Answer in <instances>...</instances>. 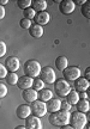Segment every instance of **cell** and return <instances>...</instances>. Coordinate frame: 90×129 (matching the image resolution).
<instances>
[{"mask_svg":"<svg viewBox=\"0 0 90 129\" xmlns=\"http://www.w3.org/2000/svg\"><path fill=\"white\" fill-rule=\"evenodd\" d=\"M49 123L55 127H62V125L69 124V121H70V112L67 111H62L59 110L57 112H53L49 116Z\"/></svg>","mask_w":90,"mask_h":129,"instance_id":"6da1fadb","label":"cell"},{"mask_svg":"<svg viewBox=\"0 0 90 129\" xmlns=\"http://www.w3.org/2000/svg\"><path fill=\"white\" fill-rule=\"evenodd\" d=\"M86 122H88V117H86L85 114L78 112V111H75V112L70 114L69 124L73 129H84V127L86 125Z\"/></svg>","mask_w":90,"mask_h":129,"instance_id":"7a4b0ae2","label":"cell"},{"mask_svg":"<svg viewBox=\"0 0 90 129\" xmlns=\"http://www.w3.org/2000/svg\"><path fill=\"white\" fill-rule=\"evenodd\" d=\"M41 64L40 62L36 60H29L27 61L23 66L24 73L27 77H30V78H37L40 75V72H41Z\"/></svg>","mask_w":90,"mask_h":129,"instance_id":"3957f363","label":"cell"},{"mask_svg":"<svg viewBox=\"0 0 90 129\" xmlns=\"http://www.w3.org/2000/svg\"><path fill=\"white\" fill-rule=\"evenodd\" d=\"M54 91L59 97H66L71 91V85L65 79H58L54 81Z\"/></svg>","mask_w":90,"mask_h":129,"instance_id":"277c9868","label":"cell"},{"mask_svg":"<svg viewBox=\"0 0 90 129\" xmlns=\"http://www.w3.org/2000/svg\"><path fill=\"white\" fill-rule=\"evenodd\" d=\"M38 78L46 84H54V81L57 80L55 72H54V69H53L51 66H44V67H42Z\"/></svg>","mask_w":90,"mask_h":129,"instance_id":"5b68a950","label":"cell"},{"mask_svg":"<svg viewBox=\"0 0 90 129\" xmlns=\"http://www.w3.org/2000/svg\"><path fill=\"white\" fill-rule=\"evenodd\" d=\"M30 110H31V114L35 117H43V116L47 114V109H46V103L41 101H35L33 103H30Z\"/></svg>","mask_w":90,"mask_h":129,"instance_id":"8992f818","label":"cell"},{"mask_svg":"<svg viewBox=\"0 0 90 129\" xmlns=\"http://www.w3.org/2000/svg\"><path fill=\"white\" fill-rule=\"evenodd\" d=\"M62 74H64V79L66 81H75L81 77V69L77 66H69L67 68L62 71Z\"/></svg>","mask_w":90,"mask_h":129,"instance_id":"52a82bcc","label":"cell"},{"mask_svg":"<svg viewBox=\"0 0 90 129\" xmlns=\"http://www.w3.org/2000/svg\"><path fill=\"white\" fill-rule=\"evenodd\" d=\"M25 129H42L43 124L42 121L40 120L38 117H35V116L30 115L28 118H25Z\"/></svg>","mask_w":90,"mask_h":129,"instance_id":"ba28073f","label":"cell"},{"mask_svg":"<svg viewBox=\"0 0 90 129\" xmlns=\"http://www.w3.org/2000/svg\"><path fill=\"white\" fill-rule=\"evenodd\" d=\"M75 1L72 0H62L60 1V5H59V10L62 14H71L73 11H75Z\"/></svg>","mask_w":90,"mask_h":129,"instance_id":"9c48e42d","label":"cell"},{"mask_svg":"<svg viewBox=\"0 0 90 129\" xmlns=\"http://www.w3.org/2000/svg\"><path fill=\"white\" fill-rule=\"evenodd\" d=\"M4 66L7 72H14V73H16V71H18L20 63H19V60L16 56H10V57L6 59Z\"/></svg>","mask_w":90,"mask_h":129,"instance_id":"30bf717a","label":"cell"},{"mask_svg":"<svg viewBox=\"0 0 90 129\" xmlns=\"http://www.w3.org/2000/svg\"><path fill=\"white\" fill-rule=\"evenodd\" d=\"M16 115L20 120H25L31 115V110H30V105L28 104H20L16 110Z\"/></svg>","mask_w":90,"mask_h":129,"instance_id":"8fae6325","label":"cell"},{"mask_svg":"<svg viewBox=\"0 0 90 129\" xmlns=\"http://www.w3.org/2000/svg\"><path fill=\"white\" fill-rule=\"evenodd\" d=\"M89 81L84 79L83 77H79V78L75 80V90H76L78 93L81 92H86V90L89 88Z\"/></svg>","mask_w":90,"mask_h":129,"instance_id":"7c38bea8","label":"cell"},{"mask_svg":"<svg viewBox=\"0 0 90 129\" xmlns=\"http://www.w3.org/2000/svg\"><path fill=\"white\" fill-rule=\"evenodd\" d=\"M34 20H35V24H37L40 26H43V25L48 24V22H49V13L46 12V11L37 12L35 14V17H34Z\"/></svg>","mask_w":90,"mask_h":129,"instance_id":"4fadbf2b","label":"cell"},{"mask_svg":"<svg viewBox=\"0 0 90 129\" xmlns=\"http://www.w3.org/2000/svg\"><path fill=\"white\" fill-rule=\"evenodd\" d=\"M33 81L34 79L30 78V77H27V75H23L18 78V81H17V86H18L20 90H28V88H31L33 86Z\"/></svg>","mask_w":90,"mask_h":129,"instance_id":"5bb4252c","label":"cell"},{"mask_svg":"<svg viewBox=\"0 0 90 129\" xmlns=\"http://www.w3.org/2000/svg\"><path fill=\"white\" fill-rule=\"evenodd\" d=\"M22 97H23V101H25L27 103H33L37 101V91H35L34 88L24 90L22 92Z\"/></svg>","mask_w":90,"mask_h":129,"instance_id":"9a60e30c","label":"cell"},{"mask_svg":"<svg viewBox=\"0 0 90 129\" xmlns=\"http://www.w3.org/2000/svg\"><path fill=\"white\" fill-rule=\"evenodd\" d=\"M60 102L61 101L55 99V98H52V99L47 101L46 102V109H47V111H49L51 114L59 111L60 110Z\"/></svg>","mask_w":90,"mask_h":129,"instance_id":"2e32d148","label":"cell"},{"mask_svg":"<svg viewBox=\"0 0 90 129\" xmlns=\"http://www.w3.org/2000/svg\"><path fill=\"white\" fill-rule=\"evenodd\" d=\"M31 5H33L31 9L36 13L37 12H43V11H46V9H47V1L46 0H34L33 3H31Z\"/></svg>","mask_w":90,"mask_h":129,"instance_id":"e0dca14e","label":"cell"},{"mask_svg":"<svg viewBox=\"0 0 90 129\" xmlns=\"http://www.w3.org/2000/svg\"><path fill=\"white\" fill-rule=\"evenodd\" d=\"M29 34L35 38H40L43 35V26H40L37 24H31V26L29 28Z\"/></svg>","mask_w":90,"mask_h":129,"instance_id":"ac0fdd59","label":"cell"},{"mask_svg":"<svg viewBox=\"0 0 90 129\" xmlns=\"http://www.w3.org/2000/svg\"><path fill=\"white\" fill-rule=\"evenodd\" d=\"M53 98V93L51 90H48V88H42L41 91H38L37 92V99L41 102H46L49 101V99H52Z\"/></svg>","mask_w":90,"mask_h":129,"instance_id":"d6986e66","label":"cell"},{"mask_svg":"<svg viewBox=\"0 0 90 129\" xmlns=\"http://www.w3.org/2000/svg\"><path fill=\"white\" fill-rule=\"evenodd\" d=\"M55 67L60 72H62L65 68H67L69 67V60H67L66 56H58L57 60H55Z\"/></svg>","mask_w":90,"mask_h":129,"instance_id":"ffe728a7","label":"cell"},{"mask_svg":"<svg viewBox=\"0 0 90 129\" xmlns=\"http://www.w3.org/2000/svg\"><path fill=\"white\" fill-rule=\"evenodd\" d=\"M76 106H77V111L78 112H83V114H86L90 109V104L88 99H79L77 102Z\"/></svg>","mask_w":90,"mask_h":129,"instance_id":"44dd1931","label":"cell"},{"mask_svg":"<svg viewBox=\"0 0 90 129\" xmlns=\"http://www.w3.org/2000/svg\"><path fill=\"white\" fill-rule=\"evenodd\" d=\"M66 101L71 104V105H76L77 102L79 101V96H78V92L77 91H73V90H71L70 92H69V94L66 96Z\"/></svg>","mask_w":90,"mask_h":129,"instance_id":"7402d4cb","label":"cell"},{"mask_svg":"<svg viewBox=\"0 0 90 129\" xmlns=\"http://www.w3.org/2000/svg\"><path fill=\"white\" fill-rule=\"evenodd\" d=\"M5 80L7 81L9 85H17V81H18V75L14 72H9L5 77Z\"/></svg>","mask_w":90,"mask_h":129,"instance_id":"603a6c76","label":"cell"},{"mask_svg":"<svg viewBox=\"0 0 90 129\" xmlns=\"http://www.w3.org/2000/svg\"><path fill=\"white\" fill-rule=\"evenodd\" d=\"M43 86H44V83H43L42 80H41V79L38 78H35L34 79V81H33V86H31V88H34V90H35V91H41V90H42L43 88Z\"/></svg>","mask_w":90,"mask_h":129,"instance_id":"cb8c5ba5","label":"cell"},{"mask_svg":"<svg viewBox=\"0 0 90 129\" xmlns=\"http://www.w3.org/2000/svg\"><path fill=\"white\" fill-rule=\"evenodd\" d=\"M35 14H36V12H35V11H34V10L31 9V7H28V9L23 10V16H24V18L29 19V20L34 19Z\"/></svg>","mask_w":90,"mask_h":129,"instance_id":"d4e9b609","label":"cell"},{"mask_svg":"<svg viewBox=\"0 0 90 129\" xmlns=\"http://www.w3.org/2000/svg\"><path fill=\"white\" fill-rule=\"evenodd\" d=\"M81 11H82V14H83L85 18H88V19L90 18V5H89V3H85L84 5H82Z\"/></svg>","mask_w":90,"mask_h":129,"instance_id":"484cf974","label":"cell"},{"mask_svg":"<svg viewBox=\"0 0 90 129\" xmlns=\"http://www.w3.org/2000/svg\"><path fill=\"white\" fill-rule=\"evenodd\" d=\"M17 5H18V7L20 10H25V9H28V7H30L31 0H18Z\"/></svg>","mask_w":90,"mask_h":129,"instance_id":"4316f807","label":"cell"},{"mask_svg":"<svg viewBox=\"0 0 90 129\" xmlns=\"http://www.w3.org/2000/svg\"><path fill=\"white\" fill-rule=\"evenodd\" d=\"M31 20H29V19L27 18H23V19H20V22H19V25H20V28L22 29H28L31 26Z\"/></svg>","mask_w":90,"mask_h":129,"instance_id":"83f0119b","label":"cell"},{"mask_svg":"<svg viewBox=\"0 0 90 129\" xmlns=\"http://www.w3.org/2000/svg\"><path fill=\"white\" fill-rule=\"evenodd\" d=\"M71 106L72 105L67 101L60 102V110H62V111H67V112H70V111H71Z\"/></svg>","mask_w":90,"mask_h":129,"instance_id":"f1b7e54d","label":"cell"},{"mask_svg":"<svg viewBox=\"0 0 90 129\" xmlns=\"http://www.w3.org/2000/svg\"><path fill=\"white\" fill-rule=\"evenodd\" d=\"M6 94H7V87H6V85L0 83V98H4Z\"/></svg>","mask_w":90,"mask_h":129,"instance_id":"f546056e","label":"cell"},{"mask_svg":"<svg viewBox=\"0 0 90 129\" xmlns=\"http://www.w3.org/2000/svg\"><path fill=\"white\" fill-rule=\"evenodd\" d=\"M6 54V43L4 41H0V57Z\"/></svg>","mask_w":90,"mask_h":129,"instance_id":"4dcf8cb0","label":"cell"},{"mask_svg":"<svg viewBox=\"0 0 90 129\" xmlns=\"http://www.w3.org/2000/svg\"><path fill=\"white\" fill-rule=\"evenodd\" d=\"M9 73L7 71H6V68H5V66L3 63H0V79H4L5 77H6V74Z\"/></svg>","mask_w":90,"mask_h":129,"instance_id":"1f68e13d","label":"cell"},{"mask_svg":"<svg viewBox=\"0 0 90 129\" xmlns=\"http://www.w3.org/2000/svg\"><path fill=\"white\" fill-rule=\"evenodd\" d=\"M84 79H86L88 81L90 80V67H88V68L85 69V74H84Z\"/></svg>","mask_w":90,"mask_h":129,"instance_id":"d6a6232c","label":"cell"},{"mask_svg":"<svg viewBox=\"0 0 90 129\" xmlns=\"http://www.w3.org/2000/svg\"><path fill=\"white\" fill-rule=\"evenodd\" d=\"M5 17V9L4 6H0V20Z\"/></svg>","mask_w":90,"mask_h":129,"instance_id":"836d02e7","label":"cell"},{"mask_svg":"<svg viewBox=\"0 0 90 129\" xmlns=\"http://www.w3.org/2000/svg\"><path fill=\"white\" fill-rule=\"evenodd\" d=\"M78 96H79V99H88V94H86V92L78 93Z\"/></svg>","mask_w":90,"mask_h":129,"instance_id":"e575fe53","label":"cell"},{"mask_svg":"<svg viewBox=\"0 0 90 129\" xmlns=\"http://www.w3.org/2000/svg\"><path fill=\"white\" fill-rule=\"evenodd\" d=\"M85 3H86L85 0H77L76 3H75V5H76V4H78V5H84Z\"/></svg>","mask_w":90,"mask_h":129,"instance_id":"d590c367","label":"cell"},{"mask_svg":"<svg viewBox=\"0 0 90 129\" xmlns=\"http://www.w3.org/2000/svg\"><path fill=\"white\" fill-rule=\"evenodd\" d=\"M9 3V0H0V6H5Z\"/></svg>","mask_w":90,"mask_h":129,"instance_id":"8d00e7d4","label":"cell"},{"mask_svg":"<svg viewBox=\"0 0 90 129\" xmlns=\"http://www.w3.org/2000/svg\"><path fill=\"white\" fill-rule=\"evenodd\" d=\"M61 129H73V128H72L70 124H66V125H62Z\"/></svg>","mask_w":90,"mask_h":129,"instance_id":"74e56055","label":"cell"},{"mask_svg":"<svg viewBox=\"0 0 90 129\" xmlns=\"http://www.w3.org/2000/svg\"><path fill=\"white\" fill-rule=\"evenodd\" d=\"M14 129H25V127L24 125H18V127H16Z\"/></svg>","mask_w":90,"mask_h":129,"instance_id":"f35d334b","label":"cell"}]
</instances>
